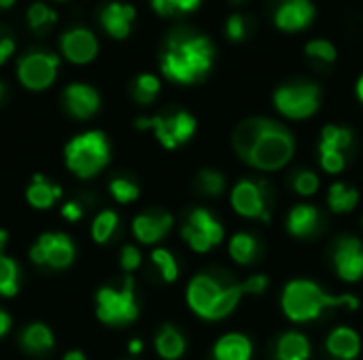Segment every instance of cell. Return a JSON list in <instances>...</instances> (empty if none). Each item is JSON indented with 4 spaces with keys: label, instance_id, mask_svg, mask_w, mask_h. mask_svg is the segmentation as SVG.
Returning a JSON list of instances; mask_svg holds the SVG:
<instances>
[{
    "label": "cell",
    "instance_id": "ee69618b",
    "mask_svg": "<svg viewBox=\"0 0 363 360\" xmlns=\"http://www.w3.org/2000/svg\"><path fill=\"white\" fill-rule=\"evenodd\" d=\"M13 51H15V40L6 32H0V66L13 55Z\"/></svg>",
    "mask_w": 363,
    "mask_h": 360
},
{
    "label": "cell",
    "instance_id": "5bb4252c",
    "mask_svg": "<svg viewBox=\"0 0 363 360\" xmlns=\"http://www.w3.org/2000/svg\"><path fill=\"white\" fill-rule=\"evenodd\" d=\"M315 19V4L311 0H281L274 11L277 28L285 32L304 30Z\"/></svg>",
    "mask_w": 363,
    "mask_h": 360
},
{
    "label": "cell",
    "instance_id": "60d3db41",
    "mask_svg": "<svg viewBox=\"0 0 363 360\" xmlns=\"http://www.w3.org/2000/svg\"><path fill=\"white\" fill-rule=\"evenodd\" d=\"M181 236H183V240L196 250V252H206V250H211L213 248V244L200 233V231H196L191 225H183V229H181Z\"/></svg>",
    "mask_w": 363,
    "mask_h": 360
},
{
    "label": "cell",
    "instance_id": "4fadbf2b",
    "mask_svg": "<svg viewBox=\"0 0 363 360\" xmlns=\"http://www.w3.org/2000/svg\"><path fill=\"white\" fill-rule=\"evenodd\" d=\"M62 53L72 64H89L98 55V38L87 28H70L60 40Z\"/></svg>",
    "mask_w": 363,
    "mask_h": 360
},
{
    "label": "cell",
    "instance_id": "816d5d0a",
    "mask_svg": "<svg viewBox=\"0 0 363 360\" xmlns=\"http://www.w3.org/2000/svg\"><path fill=\"white\" fill-rule=\"evenodd\" d=\"M2 95H4V85L0 83V100H2Z\"/></svg>",
    "mask_w": 363,
    "mask_h": 360
},
{
    "label": "cell",
    "instance_id": "681fc988",
    "mask_svg": "<svg viewBox=\"0 0 363 360\" xmlns=\"http://www.w3.org/2000/svg\"><path fill=\"white\" fill-rule=\"evenodd\" d=\"M355 93H357V98H359V102H363V74L359 76V81H357V85H355Z\"/></svg>",
    "mask_w": 363,
    "mask_h": 360
},
{
    "label": "cell",
    "instance_id": "7c38bea8",
    "mask_svg": "<svg viewBox=\"0 0 363 360\" xmlns=\"http://www.w3.org/2000/svg\"><path fill=\"white\" fill-rule=\"evenodd\" d=\"M334 265L345 282H357L363 278V244L357 238H340L334 248Z\"/></svg>",
    "mask_w": 363,
    "mask_h": 360
},
{
    "label": "cell",
    "instance_id": "8fae6325",
    "mask_svg": "<svg viewBox=\"0 0 363 360\" xmlns=\"http://www.w3.org/2000/svg\"><path fill=\"white\" fill-rule=\"evenodd\" d=\"M266 185L253 180H240L232 189V206L240 216L270 221V202L266 199Z\"/></svg>",
    "mask_w": 363,
    "mask_h": 360
},
{
    "label": "cell",
    "instance_id": "d6a6232c",
    "mask_svg": "<svg viewBox=\"0 0 363 360\" xmlns=\"http://www.w3.org/2000/svg\"><path fill=\"white\" fill-rule=\"evenodd\" d=\"M117 223H119V219H117V214H115L113 210H102V212L94 219V223H91V238H94L98 244L108 242L111 236H113L115 229H117Z\"/></svg>",
    "mask_w": 363,
    "mask_h": 360
},
{
    "label": "cell",
    "instance_id": "603a6c76",
    "mask_svg": "<svg viewBox=\"0 0 363 360\" xmlns=\"http://www.w3.org/2000/svg\"><path fill=\"white\" fill-rule=\"evenodd\" d=\"M9 233L0 229V295L2 297H15L19 293V267L17 263L4 255Z\"/></svg>",
    "mask_w": 363,
    "mask_h": 360
},
{
    "label": "cell",
    "instance_id": "e575fe53",
    "mask_svg": "<svg viewBox=\"0 0 363 360\" xmlns=\"http://www.w3.org/2000/svg\"><path fill=\"white\" fill-rule=\"evenodd\" d=\"M304 51H306L308 57L319 59L323 64H332L338 57L336 45L332 40H328V38H313V40H308L306 47H304Z\"/></svg>",
    "mask_w": 363,
    "mask_h": 360
},
{
    "label": "cell",
    "instance_id": "3957f363",
    "mask_svg": "<svg viewBox=\"0 0 363 360\" xmlns=\"http://www.w3.org/2000/svg\"><path fill=\"white\" fill-rule=\"evenodd\" d=\"M64 157L72 174H77L79 178H91L100 170H104V166L108 163L111 149H108L106 136L102 132L91 129V132L74 136L66 144Z\"/></svg>",
    "mask_w": 363,
    "mask_h": 360
},
{
    "label": "cell",
    "instance_id": "f35d334b",
    "mask_svg": "<svg viewBox=\"0 0 363 360\" xmlns=\"http://www.w3.org/2000/svg\"><path fill=\"white\" fill-rule=\"evenodd\" d=\"M319 153H321V168L330 174H338L345 170L347 166V159L340 151H334V149H323L319 146Z\"/></svg>",
    "mask_w": 363,
    "mask_h": 360
},
{
    "label": "cell",
    "instance_id": "7bdbcfd3",
    "mask_svg": "<svg viewBox=\"0 0 363 360\" xmlns=\"http://www.w3.org/2000/svg\"><path fill=\"white\" fill-rule=\"evenodd\" d=\"M121 267L125 269V272H134L138 265H140V252H138V248H134V246H123V250H121Z\"/></svg>",
    "mask_w": 363,
    "mask_h": 360
},
{
    "label": "cell",
    "instance_id": "ba28073f",
    "mask_svg": "<svg viewBox=\"0 0 363 360\" xmlns=\"http://www.w3.org/2000/svg\"><path fill=\"white\" fill-rule=\"evenodd\" d=\"M60 70V57L49 51H30L17 62V76L32 91L47 89Z\"/></svg>",
    "mask_w": 363,
    "mask_h": 360
},
{
    "label": "cell",
    "instance_id": "6da1fadb",
    "mask_svg": "<svg viewBox=\"0 0 363 360\" xmlns=\"http://www.w3.org/2000/svg\"><path fill=\"white\" fill-rule=\"evenodd\" d=\"M213 57L215 47L208 36L191 30H174L164 45L160 66L170 81L191 85L208 74Z\"/></svg>",
    "mask_w": 363,
    "mask_h": 360
},
{
    "label": "cell",
    "instance_id": "bcb514c9",
    "mask_svg": "<svg viewBox=\"0 0 363 360\" xmlns=\"http://www.w3.org/2000/svg\"><path fill=\"white\" fill-rule=\"evenodd\" d=\"M9 329H11V316L4 310H0V337H4Z\"/></svg>",
    "mask_w": 363,
    "mask_h": 360
},
{
    "label": "cell",
    "instance_id": "2e32d148",
    "mask_svg": "<svg viewBox=\"0 0 363 360\" xmlns=\"http://www.w3.org/2000/svg\"><path fill=\"white\" fill-rule=\"evenodd\" d=\"M102 28L113 36V38H125L132 30V21L136 17V8L125 2H108L100 8L98 13Z\"/></svg>",
    "mask_w": 363,
    "mask_h": 360
},
{
    "label": "cell",
    "instance_id": "e0dca14e",
    "mask_svg": "<svg viewBox=\"0 0 363 360\" xmlns=\"http://www.w3.org/2000/svg\"><path fill=\"white\" fill-rule=\"evenodd\" d=\"M172 227V216L168 212H145L138 214L132 223V231L138 242L155 244L160 242Z\"/></svg>",
    "mask_w": 363,
    "mask_h": 360
},
{
    "label": "cell",
    "instance_id": "836d02e7",
    "mask_svg": "<svg viewBox=\"0 0 363 360\" xmlns=\"http://www.w3.org/2000/svg\"><path fill=\"white\" fill-rule=\"evenodd\" d=\"M196 185H198L200 193L217 197L225 189V176L221 172H217V170H202L198 174V178H196Z\"/></svg>",
    "mask_w": 363,
    "mask_h": 360
},
{
    "label": "cell",
    "instance_id": "f907efd6",
    "mask_svg": "<svg viewBox=\"0 0 363 360\" xmlns=\"http://www.w3.org/2000/svg\"><path fill=\"white\" fill-rule=\"evenodd\" d=\"M15 0H0V8H9Z\"/></svg>",
    "mask_w": 363,
    "mask_h": 360
},
{
    "label": "cell",
    "instance_id": "7dc6e473",
    "mask_svg": "<svg viewBox=\"0 0 363 360\" xmlns=\"http://www.w3.org/2000/svg\"><path fill=\"white\" fill-rule=\"evenodd\" d=\"M128 350H130L132 354H140V352H143V342H140V339H132Z\"/></svg>",
    "mask_w": 363,
    "mask_h": 360
},
{
    "label": "cell",
    "instance_id": "ffe728a7",
    "mask_svg": "<svg viewBox=\"0 0 363 360\" xmlns=\"http://www.w3.org/2000/svg\"><path fill=\"white\" fill-rule=\"evenodd\" d=\"M266 123H268V119L253 117V119L242 121V123L236 127V132H234V151H236V155H238L242 161H247V157H249V153L253 151L255 142L259 140V136H262Z\"/></svg>",
    "mask_w": 363,
    "mask_h": 360
},
{
    "label": "cell",
    "instance_id": "8d00e7d4",
    "mask_svg": "<svg viewBox=\"0 0 363 360\" xmlns=\"http://www.w3.org/2000/svg\"><path fill=\"white\" fill-rule=\"evenodd\" d=\"M151 259H153V263L157 265V269H160V274H162V278H164L166 282H174V280H177V276H179V265H177L174 257H172L166 248H155L153 255H151Z\"/></svg>",
    "mask_w": 363,
    "mask_h": 360
},
{
    "label": "cell",
    "instance_id": "f1b7e54d",
    "mask_svg": "<svg viewBox=\"0 0 363 360\" xmlns=\"http://www.w3.org/2000/svg\"><path fill=\"white\" fill-rule=\"evenodd\" d=\"M328 202H330V208L334 212H351L355 210L357 202H359V191L353 189V187H347L342 182H336L330 187V195H328Z\"/></svg>",
    "mask_w": 363,
    "mask_h": 360
},
{
    "label": "cell",
    "instance_id": "5b68a950",
    "mask_svg": "<svg viewBox=\"0 0 363 360\" xmlns=\"http://www.w3.org/2000/svg\"><path fill=\"white\" fill-rule=\"evenodd\" d=\"M96 316L111 327H123L136 320L138 306L134 297V278L128 276L121 289L104 286L96 293Z\"/></svg>",
    "mask_w": 363,
    "mask_h": 360
},
{
    "label": "cell",
    "instance_id": "4316f807",
    "mask_svg": "<svg viewBox=\"0 0 363 360\" xmlns=\"http://www.w3.org/2000/svg\"><path fill=\"white\" fill-rule=\"evenodd\" d=\"M187 225H191L196 231H200L213 246L221 244L223 240V227L215 221V216L211 212H206L204 208H198L189 214V221Z\"/></svg>",
    "mask_w": 363,
    "mask_h": 360
},
{
    "label": "cell",
    "instance_id": "cb8c5ba5",
    "mask_svg": "<svg viewBox=\"0 0 363 360\" xmlns=\"http://www.w3.org/2000/svg\"><path fill=\"white\" fill-rule=\"evenodd\" d=\"M53 333L49 331V327L40 325V323H34V325H28L21 333V348L28 352V354H36V356H43L47 354L51 348H53Z\"/></svg>",
    "mask_w": 363,
    "mask_h": 360
},
{
    "label": "cell",
    "instance_id": "9a60e30c",
    "mask_svg": "<svg viewBox=\"0 0 363 360\" xmlns=\"http://www.w3.org/2000/svg\"><path fill=\"white\" fill-rule=\"evenodd\" d=\"M64 106L74 119H89L100 108V95L85 83H72L64 89Z\"/></svg>",
    "mask_w": 363,
    "mask_h": 360
},
{
    "label": "cell",
    "instance_id": "f6af8a7d",
    "mask_svg": "<svg viewBox=\"0 0 363 360\" xmlns=\"http://www.w3.org/2000/svg\"><path fill=\"white\" fill-rule=\"evenodd\" d=\"M62 214H64L66 221L77 223L79 219H83V208H81V204H77V202H66V204L62 206Z\"/></svg>",
    "mask_w": 363,
    "mask_h": 360
},
{
    "label": "cell",
    "instance_id": "1f68e13d",
    "mask_svg": "<svg viewBox=\"0 0 363 360\" xmlns=\"http://www.w3.org/2000/svg\"><path fill=\"white\" fill-rule=\"evenodd\" d=\"M160 79L155 74H138L136 81H134V87H132V93H134V100L140 102V104H151L155 100V95L160 93Z\"/></svg>",
    "mask_w": 363,
    "mask_h": 360
},
{
    "label": "cell",
    "instance_id": "4dcf8cb0",
    "mask_svg": "<svg viewBox=\"0 0 363 360\" xmlns=\"http://www.w3.org/2000/svg\"><path fill=\"white\" fill-rule=\"evenodd\" d=\"M353 144V134L349 127H338V125H328L321 132V142L319 146L323 149H334V151H345Z\"/></svg>",
    "mask_w": 363,
    "mask_h": 360
},
{
    "label": "cell",
    "instance_id": "74e56055",
    "mask_svg": "<svg viewBox=\"0 0 363 360\" xmlns=\"http://www.w3.org/2000/svg\"><path fill=\"white\" fill-rule=\"evenodd\" d=\"M202 0H151L153 8L160 15H179V13H189L200 6Z\"/></svg>",
    "mask_w": 363,
    "mask_h": 360
},
{
    "label": "cell",
    "instance_id": "44dd1931",
    "mask_svg": "<svg viewBox=\"0 0 363 360\" xmlns=\"http://www.w3.org/2000/svg\"><path fill=\"white\" fill-rule=\"evenodd\" d=\"M213 356L215 360H251L253 346H251L249 337H245L240 333H228L215 344Z\"/></svg>",
    "mask_w": 363,
    "mask_h": 360
},
{
    "label": "cell",
    "instance_id": "8992f818",
    "mask_svg": "<svg viewBox=\"0 0 363 360\" xmlns=\"http://www.w3.org/2000/svg\"><path fill=\"white\" fill-rule=\"evenodd\" d=\"M321 89L315 83L296 81L274 91V106L287 119H308L319 110Z\"/></svg>",
    "mask_w": 363,
    "mask_h": 360
},
{
    "label": "cell",
    "instance_id": "d4e9b609",
    "mask_svg": "<svg viewBox=\"0 0 363 360\" xmlns=\"http://www.w3.org/2000/svg\"><path fill=\"white\" fill-rule=\"evenodd\" d=\"M155 350L164 360L181 359L185 352V339L172 325H164L155 337Z\"/></svg>",
    "mask_w": 363,
    "mask_h": 360
},
{
    "label": "cell",
    "instance_id": "f546056e",
    "mask_svg": "<svg viewBox=\"0 0 363 360\" xmlns=\"http://www.w3.org/2000/svg\"><path fill=\"white\" fill-rule=\"evenodd\" d=\"M230 255L240 265L253 263L257 257V240L251 233H236L230 240Z\"/></svg>",
    "mask_w": 363,
    "mask_h": 360
},
{
    "label": "cell",
    "instance_id": "d590c367",
    "mask_svg": "<svg viewBox=\"0 0 363 360\" xmlns=\"http://www.w3.org/2000/svg\"><path fill=\"white\" fill-rule=\"evenodd\" d=\"M108 189H111V195L119 202V204H130V202H134L136 197H138V187H136V182H132L130 178H125V176H117V178H113L111 180V185H108Z\"/></svg>",
    "mask_w": 363,
    "mask_h": 360
},
{
    "label": "cell",
    "instance_id": "277c9868",
    "mask_svg": "<svg viewBox=\"0 0 363 360\" xmlns=\"http://www.w3.org/2000/svg\"><path fill=\"white\" fill-rule=\"evenodd\" d=\"M294 151H296V142L291 132L279 125L277 121L268 119L259 140L255 142L253 151L247 157V163L264 172H274L291 161Z\"/></svg>",
    "mask_w": 363,
    "mask_h": 360
},
{
    "label": "cell",
    "instance_id": "9c48e42d",
    "mask_svg": "<svg viewBox=\"0 0 363 360\" xmlns=\"http://www.w3.org/2000/svg\"><path fill=\"white\" fill-rule=\"evenodd\" d=\"M74 244L66 233H43L30 248V259L40 267L64 269L74 261Z\"/></svg>",
    "mask_w": 363,
    "mask_h": 360
},
{
    "label": "cell",
    "instance_id": "c3c4849f",
    "mask_svg": "<svg viewBox=\"0 0 363 360\" xmlns=\"http://www.w3.org/2000/svg\"><path fill=\"white\" fill-rule=\"evenodd\" d=\"M64 360H85V354H83L81 350H70V352L64 356Z\"/></svg>",
    "mask_w": 363,
    "mask_h": 360
},
{
    "label": "cell",
    "instance_id": "52a82bcc",
    "mask_svg": "<svg viewBox=\"0 0 363 360\" xmlns=\"http://www.w3.org/2000/svg\"><path fill=\"white\" fill-rule=\"evenodd\" d=\"M138 129H153L155 138L166 146V149H177L179 144L187 142L194 132H196V119L185 112L179 110L174 115H157V117H145L136 121Z\"/></svg>",
    "mask_w": 363,
    "mask_h": 360
},
{
    "label": "cell",
    "instance_id": "ac0fdd59",
    "mask_svg": "<svg viewBox=\"0 0 363 360\" xmlns=\"http://www.w3.org/2000/svg\"><path fill=\"white\" fill-rule=\"evenodd\" d=\"M325 346H328V352L338 360H355L359 356V352H362V339L349 327L334 329L330 333Z\"/></svg>",
    "mask_w": 363,
    "mask_h": 360
},
{
    "label": "cell",
    "instance_id": "83f0119b",
    "mask_svg": "<svg viewBox=\"0 0 363 360\" xmlns=\"http://www.w3.org/2000/svg\"><path fill=\"white\" fill-rule=\"evenodd\" d=\"M26 19L34 34H45L57 21V13L45 2H32L26 11Z\"/></svg>",
    "mask_w": 363,
    "mask_h": 360
},
{
    "label": "cell",
    "instance_id": "484cf974",
    "mask_svg": "<svg viewBox=\"0 0 363 360\" xmlns=\"http://www.w3.org/2000/svg\"><path fill=\"white\" fill-rule=\"evenodd\" d=\"M311 356V344L302 333H285L279 339L277 359L279 360H308Z\"/></svg>",
    "mask_w": 363,
    "mask_h": 360
},
{
    "label": "cell",
    "instance_id": "7402d4cb",
    "mask_svg": "<svg viewBox=\"0 0 363 360\" xmlns=\"http://www.w3.org/2000/svg\"><path fill=\"white\" fill-rule=\"evenodd\" d=\"M62 197V189L53 182H49L43 174H36L26 189V199L32 208L36 210H47L51 208L57 199Z\"/></svg>",
    "mask_w": 363,
    "mask_h": 360
},
{
    "label": "cell",
    "instance_id": "30bf717a",
    "mask_svg": "<svg viewBox=\"0 0 363 360\" xmlns=\"http://www.w3.org/2000/svg\"><path fill=\"white\" fill-rule=\"evenodd\" d=\"M223 291H225V284H221L215 276L200 274L187 286V303L198 316L213 320Z\"/></svg>",
    "mask_w": 363,
    "mask_h": 360
},
{
    "label": "cell",
    "instance_id": "ab89813d",
    "mask_svg": "<svg viewBox=\"0 0 363 360\" xmlns=\"http://www.w3.org/2000/svg\"><path fill=\"white\" fill-rule=\"evenodd\" d=\"M247 32H249V21H247V17H245L242 13H232V15L228 17V21H225V34H228L234 42H238V40L247 38Z\"/></svg>",
    "mask_w": 363,
    "mask_h": 360
},
{
    "label": "cell",
    "instance_id": "b9f144b4",
    "mask_svg": "<svg viewBox=\"0 0 363 360\" xmlns=\"http://www.w3.org/2000/svg\"><path fill=\"white\" fill-rule=\"evenodd\" d=\"M294 189L300 193V195H313V193H317V189H319V178L313 174V172H300L298 176H296V180H294Z\"/></svg>",
    "mask_w": 363,
    "mask_h": 360
},
{
    "label": "cell",
    "instance_id": "d6986e66",
    "mask_svg": "<svg viewBox=\"0 0 363 360\" xmlns=\"http://www.w3.org/2000/svg\"><path fill=\"white\" fill-rule=\"evenodd\" d=\"M319 210L315 206H308V204H300L296 206L289 216H287V229L291 236L296 238H311L317 233L319 229Z\"/></svg>",
    "mask_w": 363,
    "mask_h": 360
},
{
    "label": "cell",
    "instance_id": "7a4b0ae2",
    "mask_svg": "<svg viewBox=\"0 0 363 360\" xmlns=\"http://www.w3.org/2000/svg\"><path fill=\"white\" fill-rule=\"evenodd\" d=\"M283 312L294 323H308L319 318V314L328 308H340L349 306V310H357V299L351 295L332 297L321 291L319 284L311 280H294L285 286L281 297Z\"/></svg>",
    "mask_w": 363,
    "mask_h": 360
}]
</instances>
